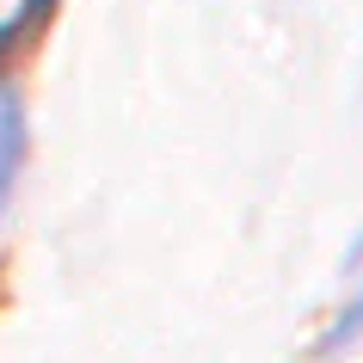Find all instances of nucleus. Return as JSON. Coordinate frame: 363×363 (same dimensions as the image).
<instances>
[{"instance_id": "nucleus-1", "label": "nucleus", "mask_w": 363, "mask_h": 363, "mask_svg": "<svg viewBox=\"0 0 363 363\" xmlns=\"http://www.w3.org/2000/svg\"><path fill=\"white\" fill-rule=\"evenodd\" d=\"M19 172H25V99L13 80H0V216L13 210Z\"/></svg>"}, {"instance_id": "nucleus-2", "label": "nucleus", "mask_w": 363, "mask_h": 363, "mask_svg": "<svg viewBox=\"0 0 363 363\" xmlns=\"http://www.w3.org/2000/svg\"><path fill=\"white\" fill-rule=\"evenodd\" d=\"M351 339H363V289H357V296H351V302H345V314H339V320H333V333H326V339H320V351H326V357H333V351H345V345H351Z\"/></svg>"}, {"instance_id": "nucleus-3", "label": "nucleus", "mask_w": 363, "mask_h": 363, "mask_svg": "<svg viewBox=\"0 0 363 363\" xmlns=\"http://www.w3.org/2000/svg\"><path fill=\"white\" fill-rule=\"evenodd\" d=\"M38 6L43 0H0V43H13L25 31V25L38 19Z\"/></svg>"}, {"instance_id": "nucleus-4", "label": "nucleus", "mask_w": 363, "mask_h": 363, "mask_svg": "<svg viewBox=\"0 0 363 363\" xmlns=\"http://www.w3.org/2000/svg\"><path fill=\"white\" fill-rule=\"evenodd\" d=\"M345 265H351V271L363 265V234H357V240H351V252H345Z\"/></svg>"}]
</instances>
